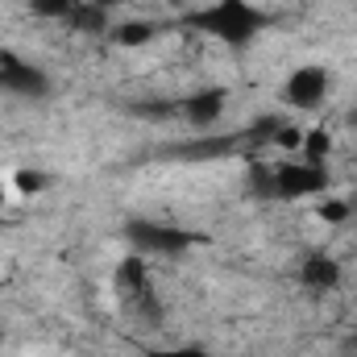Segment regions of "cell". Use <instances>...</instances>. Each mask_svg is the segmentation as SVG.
<instances>
[{
	"mask_svg": "<svg viewBox=\"0 0 357 357\" xmlns=\"http://www.w3.org/2000/svg\"><path fill=\"white\" fill-rule=\"evenodd\" d=\"M25 4H29V13H38L46 21H67L75 8V0H25Z\"/></svg>",
	"mask_w": 357,
	"mask_h": 357,
	"instance_id": "obj_11",
	"label": "cell"
},
{
	"mask_svg": "<svg viewBox=\"0 0 357 357\" xmlns=\"http://www.w3.org/2000/svg\"><path fill=\"white\" fill-rule=\"evenodd\" d=\"M154 38H158V29H154L150 21H142V17H137V21H121V25L108 29V42L121 46V50H142V46H150Z\"/></svg>",
	"mask_w": 357,
	"mask_h": 357,
	"instance_id": "obj_8",
	"label": "cell"
},
{
	"mask_svg": "<svg viewBox=\"0 0 357 357\" xmlns=\"http://www.w3.org/2000/svg\"><path fill=\"white\" fill-rule=\"evenodd\" d=\"M8 187H13V195L33 199V195H42V191L50 187V175L38 171V167H13V171H8Z\"/></svg>",
	"mask_w": 357,
	"mask_h": 357,
	"instance_id": "obj_10",
	"label": "cell"
},
{
	"mask_svg": "<svg viewBox=\"0 0 357 357\" xmlns=\"http://www.w3.org/2000/svg\"><path fill=\"white\" fill-rule=\"evenodd\" d=\"M328 91H333L328 67H324V63H303V67H291V71L282 75L278 96H282V104L295 108V112H316V108H324Z\"/></svg>",
	"mask_w": 357,
	"mask_h": 357,
	"instance_id": "obj_2",
	"label": "cell"
},
{
	"mask_svg": "<svg viewBox=\"0 0 357 357\" xmlns=\"http://www.w3.org/2000/svg\"><path fill=\"white\" fill-rule=\"evenodd\" d=\"M195 29L208 33L212 42H220V46H245L262 29V13L245 0H220V4H212L195 17Z\"/></svg>",
	"mask_w": 357,
	"mask_h": 357,
	"instance_id": "obj_1",
	"label": "cell"
},
{
	"mask_svg": "<svg viewBox=\"0 0 357 357\" xmlns=\"http://www.w3.org/2000/svg\"><path fill=\"white\" fill-rule=\"evenodd\" d=\"M146 357H212V354L199 349V345H150Z\"/></svg>",
	"mask_w": 357,
	"mask_h": 357,
	"instance_id": "obj_12",
	"label": "cell"
},
{
	"mask_svg": "<svg viewBox=\"0 0 357 357\" xmlns=\"http://www.w3.org/2000/svg\"><path fill=\"white\" fill-rule=\"evenodd\" d=\"M333 154H337V137H333V129H328V125H312V129L303 133V150H299V158L312 162V167H328Z\"/></svg>",
	"mask_w": 357,
	"mask_h": 357,
	"instance_id": "obj_7",
	"label": "cell"
},
{
	"mask_svg": "<svg viewBox=\"0 0 357 357\" xmlns=\"http://www.w3.org/2000/svg\"><path fill=\"white\" fill-rule=\"evenodd\" d=\"M46 71L33 67L25 54L17 50H0V91L13 100H42L46 96Z\"/></svg>",
	"mask_w": 357,
	"mask_h": 357,
	"instance_id": "obj_3",
	"label": "cell"
},
{
	"mask_svg": "<svg viewBox=\"0 0 357 357\" xmlns=\"http://www.w3.org/2000/svg\"><path fill=\"white\" fill-rule=\"evenodd\" d=\"M354 345H357V333H354Z\"/></svg>",
	"mask_w": 357,
	"mask_h": 357,
	"instance_id": "obj_14",
	"label": "cell"
},
{
	"mask_svg": "<svg viewBox=\"0 0 357 357\" xmlns=\"http://www.w3.org/2000/svg\"><path fill=\"white\" fill-rule=\"evenodd\" d=\"M312 220L324 229H341L354 220V204L345 195H320V199H312Z\"/></svg>",
	"mask_w": 357,
	"mask_h": 357,
	"instance_id": "obj_9",
	"label": "cell"
},
{
	"mask_svg": "<svg viewBox=\"0 0 357 357\" xmlns=\"http://www.w3.org/2000/svg\"><path fill=\"white\" fill-rule=\"evenodd\" d=\"M299 278H303V287H312V295H316V291H337V287L345 282V266H341V258H337V254L316 250V254H307V258H303Z\"/></svg>",
	"mask_w": 357,
	"mask_h": 357,
	"instance_id": "obj_6",
	"label": "cell"
},
{
	"mask_svg": "<svg viewBox=\"0 0 357 357\" xmlns=\"http://www.w3.org/2000/svg\"><path fill=\"white\" fill-rule=\"evenodd\" d=\"M129 237H133L137 254H146V258L150 254H183L191 241V233H183L178 225H158V220H137L129 229Z\"/></svg>",
	"mask_w": 357,
	"mask_h": 357,
	"instance_id": "obj_4",
	"label": "cell"
},
{
	"mask_svg": "<svg viewBox=\"0 0 357 357\" xmlns=\"http://www.w3.org/2000/svg\"><path fill=\"white\" fill-rule=\"evenodd\" d=\"M225 112H229V91L225 88H199L183 96V104H178V116L191 129H212V125H220Z\"/></svg>",
	"mask_w": 357,
	"mask_h": 357,
	"instance_id": "obj_5",
	"label": "cell"
},
{
	"mask_svg": "<svg viewBox=\"0 0 357 357\" xmlns=\"http://www.w3.org/2000/svg\"><path fill=\"white\" fill-rule=\"evenodd\" d=\"M8 195H13V187H8V175H0V212H4V204H8Z\"/></svg>",
	"mask_w": 357,
	"mask_h": 357,
	"instance_id": "obj_13",
	"label": "cell"
}]
</instances>
